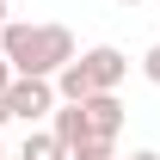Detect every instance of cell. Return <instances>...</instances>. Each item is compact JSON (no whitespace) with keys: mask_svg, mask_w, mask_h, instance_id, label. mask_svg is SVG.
Instances as JSON below:
<instances>
[{"mask_svg":"<svg viewBox=\"0 0 160 160\" xmlns=\"http://www.w3.org/2000/svg\"><path fill=\"white\" fill-rule=\"evenodd\" d=\"M6 25H12V19H6V0H0V31H6Z\"/></svg>","mask_w":160,"mask_h":160,"instance_id":"8fae6325","label":"cell"},{"mask_svg":"<svg viewBox=\"0 0 160 160\" xmlns=\"http://www.w3.org/2000/svg\"><path fill=\"white\" fill-rule=\"evenodd\" d=\"M0 160H6V142H0Z\"/></svg>","mask_w":160,"mask_h":160,"instance_id":"5bb4252c","label":"cell"},{"mask_svg":"<svg viewBox=\"0 0 160 160\" xmlns=\"http://www.w3.org/2000/svg\"><path fill=\"white\" fill-rule=\"evenodd\" d=\"M74 160H117V142H99V136H86L74 148Z\"/></svg>","mask_w":160,"mask_h":160,"instance_id":"ba28073f","label":"cell"},{"mask_svg":"<svg viewBox=\"0 0 160 160\" xmlns=\"http://www.w3.org/2000/svg\"><path fill=\"white\" fill-rule=\"evenodd\" d=\"M142 74H148V80L160 86V43H148V56H142Z\"/></svg>","mask_w":160,"mask_h":160,"instance_id":"9c48e42d","label":"cell"},{"mask_svg":"<svg viewBox=\"0 0 160 160\" xmlns=\"http://www.w3.org/2000/svg\"><path fill=\"white\" fill-rule=\"evenodd\" d=\"M6 117H12V111H6V99H0V123H6Z\"/></svg>","mask_w":160,"mask_h":160,"instance_id":"7c38bea8","label":"cell"},{"mask_svg":"<svg viewBox=\"0 0 160 160\" xmlns=\"http://www.w3.org/2000/svg\"><path fill=\"white\" fill-rule=\"evenodd\" d=\"M117 6H142V0H117Z\"/></svg>","mask_w":160,"mask_h":160,"instance_id":"4fadbf2b","label":"cell"},{"mask_svg":"<svg viewBox=\"0 0 160 160\" xmlns=\"http://www.w3.org/2000/svg\"><path fill=\"white\" fill-rule=\"evenodd\" d=\"M0 56L12 62V74H31V80H56L68 62H74V31L68 25H31V19H12L0 31Z\"/></svg>","mask_w":160,"mask_h":160,"instance_id":"6da1fadb","label":"cell"},{"mask_svg":"<svg viewBox=\"0 0 160 160\" xmlns=\"http://www.w3.org/2000/svg\"><path fill=\"white\" fill-rule=\"evenodd\" d=\"M80 62H86V74H92V86H99V92H117L123 74H129V56H123L117 43H92Z\"/></svg>","mask_w":160,"mask_h":160,"instance_id":"3957f363","label":"cell"},{"mask_svg":"<svg viewBox=\"0 0 160 160\" xmlns=\"http://www.w3.org/2000/svg\"><path fill=\"white\" fill-rule=\"evenodd\" d=\"M92 92H99V86H92V74H86V62L74 56V62L56 74V99H62V105H86Z\"/></svg>","mask_w":160,"mask_h":160,"instance_id":"5b68a950","label":"cell"},{"mask_svg":"<svg viewBox=\"0 0 160 160\" xmlns=\"http://www.w3.org/2000/svg\"><path fill=\"white\" fill-rule=\"evenodd\" d=\"M129 160H160V154H154V148H136V154H129Z\"/></svg>","mask_w":160,"mask_h":160,"instance_id":"30bf717a","label":"cell"},{"mask_svg":"<svg viewBox=\"0 0 160 160\" xmlns=\"http://www.w3.org/2000/svg\"><path fill=\"white\" fill-rule=\"evenodd\" d=\"M80 111H86V136H99V142H117L123 136V105H117V92H92Z\"/></svg>","mask_w":160,"mask_h":160,"instance_id":"277c9868","label":"cell"},{"mask_svg":"<svg viewBox=\"0 0 160 160\" xmlns=\"http://www.w3.org/2000/svg\"><path fill=\"white\" fill-rule=\"evenodd\" d=\"M19 160H74V154H68V142H62L56 129H31L25 148H19Z\"/></svg>","mask_w":160,"mask_h":160,"instance_id":"8992f818","label":"cell"},{"mask_svg":"<svg viewBox=\"0 0 160 160\" xmlns=\"http://www.w3.org/2000/svg\"><path fill=\"white\" fill-rule=\"evenodd\" d=\"M49 129H56V136L68 142V154H74L80 142H86V111H80V105H56V123H49Z\"/></svg>","mask_w":160,"mask_h":160,"instance_id":"52a82bcc","label":"cell"},{"mask_svg":"<svg viewBox=\"0 0 160 160\" xmlns=\"http://www.w3.org/2000/svg\"><path fill=\"white\" fill-rule=\"evenodd\" d=\"M56 80H31V74H19L12 80V92H6V111L19 123H43V117H56Z\"/></svg>","mask_w":160,"mask_h":160,"instance_id":"7a4b0ae2","label":"cell"}]
</instances>
